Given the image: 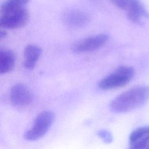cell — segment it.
Masks as SVG:
<instances>
[{"instance_id":"cell-1","label":"cell","mask_w":149,"mask_h":149,"mask_svg":"<svg viewBox=\"0 0 149 149\" xmlns=\"http://www.w3.org/2000/svg\"><path fill=\"white\" fill-rule=\"evenodd\" d=\"M149 100V86H138L122 93L110 104V108L115 113H125L140 108Z\"/></svg>"},{"instance_id":"cell-2","label":"cell","mask_w":149,"mask_h":149,"mask_svg":"<svg viewBox=\"0 0 149 149\" xmlns=\"http://www.w3.org/2000/svg\"><path fill=\"white\" fill-rule=\"evenodd\" d=\"M135 74L134 69L130 66H120L111 74L103 78L98 84L102 90H109L122 87L129 83Z\"/></svg>"},{"instance_id":"cell-3","label":"cell","mask_w":149,"mask_h":149,"mask_svg":"<svg viewBox=\"0 0 149 149\" xmlns=\"http://www.w3.org/2000/svg\"><path fill=\"white\" fill-rule=\"evenodd\" d=\"M55 117L54 113L51 111L40 113L36 116L32 127L24 133V139L28 141H35L41 138L52 126Z\"/></svg>"},{"instance_id":"cell-4","label":"cell","mask_w":149,"mask_h":149,"mask_svg":"<svg viewBox=\"0 0 149 149\" xmlns=\"http://www.w3.org/2000/svg\"><path fill=\"white\" fill-rule=\"evenodd\" d=\"M29 19L26 8L3 14H0V28L15 29L24 27Z\"/></svg>"},{"instance_id":"cell-5","label":"cell","mask_w":149,"mask_h":149,"mask_svg":"<svg viewBox=\"0 0 149 149\" xmlns=\"http://www.w3.org/2000/svg\"><path fill=\"white\" fill-rule=\"evenodd\" d=\"M108 40L109 36L107 34L94 35L76 42L73 45L72 49L76 54L93 51L102 47Z\"/></svg>"},{"instance_id":"cell-6","label":"cell","mask_w":149,"mask_h":149,"mask_svg":"<svg viewBox=\"0 0 149 149\" xmlns=\"http://www.w3.org/2000/svg\"><path fill=\"white\" fill-rule=\"evenodd\" d=\"M9 97L12 104L17 107H26L33 100L31 91L26 85L22 83L15 84L11 87Z\"/></svg>"},{"instance_id":"cell-7","label":"cell","mask_w":149,"mask_h":149,"mask_svg":"<svg viewBox=\"0 0 149 149\" xmlns=\"http://www.w3.org/2000/svg\"><path fill=\"white\" fill-rule=\"evenodd\" d=\"M128 19L137 24H143L149 18V13L140 0H130L126 9Z\"/></svg>"},{"instance_id":"cell-8","label":"cell","mask_w":149,"mask_h":149,"mask_svg":"<svg viewBox=\"0 0 149 149\" xmlns=\"http://www.w3.org/2000/svg\"><path fill=\"white\" fill-rule=\"evenodd\" d=\"M131 148H149V126L140 127L132 132L129 136Z\"/></svg>"},{"instance_id":"cell-9","label":"cell","mask_w":149,"mask_h":149,"mask_svg":"<svg viewBox=\"0 0 149 149\" xmlns=\"http://www.w3.org/2000/svg\"><path fill=\"white\" fill-rule=\"evenodd\" d=\"M90 20V17L88 13L79 9L68 10L63 15L64 22L68 26L73 28L85 26L88 23Z\"/></svg>"},{"instance_id":"cell-10","label":"cell","mask_w":149,"mask_h":149,"mask_svg":"<svg viewBox=\"0 0 149 149\" xmlns=\"http://www.w3.org/2000/svg\"><path fill=\"white\" fill-rule=\"evenodd\" d=\"M42 50L34 44H28L24 50V66L27 69H33L37 62Z\"/></svg>"},{"instance_id":"cell-11","label":"cell","mask_w":149,"mask_h":149,"mask_svg":"<svg viewBox=\"0 0 149 149\" xmlns=\"http://www.w3.org/2000/svg\"><path fill=\"white\" fill-rule=\"evenodd\" d=\"M16 63V55L9 49H0V74L8 73L13 70Z\"/></svg>"},{"instance_id":"cell-12","label":"cell","mask_w":149,"mask_h":149,"mask_svg":"<svg viewBox=\"0 0 149 149\" xmlns=\"http://www.w3.org/2000/svg\"><path fill=\"white\" fill-rule=\"evenodd\" d=\"M30 1V0H6L0 5V14L25 8Z\"/></svg>"},{"instance_id":"cell-13","label":"cell","mask_w":149,"mask_h":149,"mask_svg":"<svg viewBox=\"0 0 149 149\" xmlns=\"http://www.w3.org/2000/svg\"><path fill=\"white\" fill-rule=\"evenodd\" d=\"M130 0H110L111 2L116 8L126 10Z\"/></svg>"},{"instance_id":"cell-14","label":"cell","mask_w":149,"mask_h":149,"mask_svg":"<svg viewBox=\"0 0 149 149\" xmlns=\"http://www.w3.org/2000/svg\"><path fill=\"white\" fill-rule=\"evenodd\" d=\"M98 135L105 143H111L112 141L113 138H112V134L108 130H100L98 132Z\"/></svg>"},{"instance_id":"cell-15","label":"cell","mask_w":149,"mask_h":149,"mask_svg":"<svg viewBox=\"0 0 149 149\" xmlns=\"http://www.w3.org/2000/svg\"><path fill=\"white\" fill-rule=\"evenodd\" d=\"M7 35V32L3 29L0 28V41L6 37Z\"/></svg>"}]
</instances>
